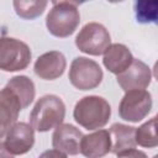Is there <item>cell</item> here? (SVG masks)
Returning a JSON list of instances; mask_svg holds the SVG:
<instances>
[{"mask_svg":"<svg viewBox=\"0 0 158 158\" xmlns=\"http://www.w3.org/2000/svg\"><path fill=\"white\" fill-rule=\"evenodd\" d=\"M80 22L77 2L53 1L52 9L46 17V26L51 35L59 38L69 37L75 32Z\"/></svg>","mask_w":158,"mask_h":158,"instance_id":"obj_3","label":"cell"},{"mask_svg":"<svg viewBox=\"0 0 158 158\" xmlns=\"http://www.w3.org/2000/svg\"><path fill=\"white\" fill-rule=\"evenodd\" d=\"M73 117L77 123L86 130L102 128L111 117V106L106 99L98 95L81 98L74 106Z\"/></svg>","mask_w":158,"mask_h":158,"instance_id":"obj_1","label":"cell"},{"mask_svg":"<svg viewBox=\"0 0 158 158\" xmlns=\"http://www.w3.org/2000/svg\"><path fill=\"white\" fill-rule=\"evenodd\" d=\"M117 158H148L147 154L142 151H138L136 148H131L127 151H123L118 154H116Z\"/></svg>","mask_w":158,"mask_h":158,"instance_id":"obj_20","label":"cell"},{"mask_svg":"<svg viewBox=\"0 0 158 158\" xmlns=\"http://www.w3.org/2000/svg\"><path fill=\"white\" fill-rule=\"evenodd\" d=\"M65 68V57L59 51H49L41 54L33 65L35 74L43 80H54L62 77Z\"/></svg>","mask_w":158,"mask_h":158,"instance_id":"obj_10","label":"cell"},{"mask_svg":"<svg viewBox=\"0 0 158 158\" xmlns=\"http://www.w3.org/2000/svg\"><path fill=\"white\" fill-rule=\"evenodd\" d=\"M4 144L12 156L26 154L35 144V130L27 122H16L7 131Z\"/></svg>","mask_w":158,"mask_h":158,"instance_id":"obj_9","label":"cell"},{"mask_svg":"<svg viewBox=\"0 0 158 158\" xmlns=\"http://www.w3.org/2000/svg\"><path fill=\"white\" fill-rule=\"evenodd\" d=\"M153 101L152 95L147 90L127 91L120 101L118 115L122 120L130 122H139L151 112Z\"/></svg>","mask_w":158,"mask_h":158,"instance_id":"obj_7","label":"cell"},{"mask_svg":"<svg viewBox=\"0 0 158 158\" xmlns=\"http://www.w3.org/2000/svg\"><path fill=\"white\" fill-rule=\"evenodd\" d=\"M65 117V105L57 95H44L40 98L31 114L30 125L38 132H47L59 126Z\"/></svg>","mask_w":158,"mask_h":158,"instance_id":"obj_2","label":"cell"},{"mask_svg":"<svg viewBox=\"0 0 158 158\" xmlns=\"http://www.w3.org/2000/svg\"><path fill=\"white\" fill-rule=\"evenodd\" d=\"M12 5L17 16L23 20H33L44 12L48 2L46 0H15Z\"/></svg>","mask_w":158,"mask_h":158,"instance_id":"obj_17","label":"cell"},{"mask_svg":"<svg viewBox=\"0 0 158 158\" xmlns=\"http://www.w3.org/2000/svg\"><path fill=\"white\" fill-rule=\"evenodd\" d=\"M6 86L12 90V93L17 96L20 104H21V109H26L30 106V104L33 101L35 95H36V89H35V84L33 81L26 77V75H16L14 78H11Z\"/></svg>","mask_w":158,"mask_h":158,"instance_id":"obj_16","label":"cell"},{"mask_svg":"<svg viewBox=\"0 0 158 158\" xmlns=\"http://www.w3.org/2000/svg\"><path fill=\"white\" fill-rule=\"evenodd\" d=\"M21 104L17 96L7 86L0 90V138L17 122Z\"/></svg>","mask_w":158,"mask_h":158,"instance_id":"obj_12","label":"cell"},{"mask_svg":"<svg viewBox=\"0 0 158 158\" xmlns=\"http://www.w3.org/2000/svg\"><path fill=\"white\" fill-rule=\"evenodd\" d=\"M156 122L157 117L154 116L135 130L136 144L144 148H154L158 146V139L156 136Z\"/></svg>","mask_w":158,"mask_h":158,"instance_id":"obj_18","label":"cell"},{"mask_svg":"<svg viewBox=\"0 0 158 158\" xmlns=\"http://www.w3.org/2000/svg\"><path fill=\"white\" fill-rule=\"evenodd\" d=\"M135 130L136 128L132 126L118 122L111 125L109 133L111 138V152L114 154H118L123 151L136 147Z\"/></svg>","mask_w":158,"mask_h":158,"instance_id":"obj_15","label":"cell"},{"mask_svg":"<svg viewBox=\"0 0 158 158\" xmlns=\"http://www.w3.org/2000/svg\"><path fill=\"white\" fill-rule=\"evenodd\" d=\"M31 58V49L25 42L12 37H0V70H23L30 65Z\"/></svg>","mask_w":158,"mask_h":158,"instance_id":"obj_4","label":"cell"},{"mask_svg":"<svg viewBox=\"0 0 158 158\" xmlns=\"http://www.w3.org/2000/svg\"><path fill=\"white\" fill-rule=\"evenodd\" d=\"M135 12H136V19L139 23H149V22L156 23L158 17V2L156 0L136 1Z\"/></svg>","mask_w":158,"mask_h":158,"instance_id":"obj_19","label":"cell"},{"mask_svg":"<svg viewBox=\"0 0 158 158\" xmlns=\"http://www.w3.org/2000/svg\"><path fill=\"white\" fill-rule=\"evenodd\" d=\"M83 133L79 128L70 123H60L56 127L52 136V146L69 156H77L80 153V142Z\"/></svg>","mask_w":158,"mask_h":158,"instance_id":"obj_11","label":"cell"},{"mask_svg":"<svg viewBox=\"0 0 158 158\" xmlns=\"http://www.w3.org/2000/svg\"><path fill=\"white\" fill-rule=\"evenodd\" d=\"M133 60L131 51L122 43H114L104 52L102 63L112 74H120L126 70Z\"/></svg>","mask_w":158,"mask_h":158,"instance_id":"obj_14","label":"cell"},{"mask_svg":"<svg viewBox=\"0 0 158 158\" xmlns=\"http://www.w3.org/2000/svg\"><path fill=\"white\" fill-rule=\"evenodd\" d=\"M116 80L125 93L131 90H144L152 80L151 68L142 60L133 58L130 67L117 74Z\"/></svg>","mask_w":158,"mask_h":158,"instance_id":"obj_8","label":"cell"},{"mask_svg":"<svg viewBox=\"0 0 158 158\" xmlns=\"http://www.w3.org/2000/svg\"><path fill=\"white\" fill-rule=\"evenodd\" d=\"M111 37L106 27L98 22H89L75 37V46L83 53L101 56L110 47Z\"/></svg>","mask_w":158,"mask_h":158,"instance_id":"obj_5","label":"cell"},{"mask_svg":"<svg viewBox=\"0 0 158 158\" xmlns=\"http://www.w3.org/2000/svg\"><path fill=\"white\" fill-rule=\"evenodd\" d=\"M69 81L79 90H91L99 86L104 73L100 65L86 57H77L69 68Z\"/></svg>","mask_w":158,"mask_h":158,"instance_id":"obj_6","label":"cell"},{"mask_svg":"<svg viewBox=\"0 0 158 158\" xmlns=\"http://www.w3.org/2000/svg\"><path fill=\"white\" fill-rule=\"evenodd\" d=\"M0 158H14V156L6 149L5 144L0 141Z\"/></svg>","mask_w":158,"mask_h":158,"instance_id":"obj_22","label":"cell"},{"mask_svg":"<svg viewBox=\"0 0 158 158\" xmlns=\"http://www.w3.org/2000/svg\"><path fill=\"white\" fill-rule=\"evenodd\" d=\"M111 152V138L107 130L85 135L80 142V153L86 158H102Z\"/></svg>","mask_w":158,"mask_h":158,"instance_id":"obj_13","label":"cell"},{"mask_svg":"<svg viewBox=\"0 0 158 158\" xmlns=\"http://www.w3.org/2000/svg\"><path fill=\"white\" fill-rule=\"evenodd\" d=\"M38 158H67L65 153L58 151V149H47L40 154Z\"/></svg>","mask_w":158,"mask_h":158,"instance_id":"obj_21","label":"cell"}]
</instances>
